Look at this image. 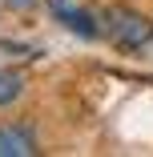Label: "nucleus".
Masks as SVG:
<instances>
[{
    "label": "nucleus",
    "instance_id": "nucleus-1",
    "mask_svg": "<svg viewBox=\"0 0 153 157\" xmlns=\"http://www.w3.org/2000/svg\"><path fill=\"white\" fill-rule=\"evenodd\" d=\"M101 33L117 48H129L133 52V48H141V44L153 40V20L141 16V12H133V8H125V4H113V8L101 12Z\"/></svg>",
    "mask_w": 153,
    "mask_h": 157
},
{
    "label": "nucleus",
    "instance_id": "nucleus-2",
    "mask_svg": "<svg viewBox=\"0 0 153 157\" xmlns=\"http://www.w3.org/2000/svg\"><path fill=\"white\" fill-rule=\"evenodd\" d=\"M48 8H52V16L65 24L73 36H81V40H97L101 36V16L81 8L77 0H48Z\"/></svg>",
    "mask_w": 153,
    "mask_h": 157
},
{
    "label": "nucleus",
    "instance_id": "nucleus-3",
    "mask_svg": "<svg viewBox=\"0 0 153 157\" xmlns=\"http://www.w3.org/2000/svg\"><path fill=\"white\" fill-rule=\"evenodd\" d=\"M36 137L20 125H0V157H33Z\"/></svg>",
    "mask_w": 153,
    "mask_h": 157
},
{
    "label": "nucleus",
    "instance_id": "nucleus-4",
    "mask_svg": "<svg viewBox=\"0 0 153 157\" xmlns=\"http://www.w3.org/2000/svg\"><path fill=\"white\" fill-rule=\"evenodd\" d=\"M20 93H24V77L16 69H4V65H0V109H8Z\"/></svg>",
    "mask_w": 153,
    "mask_h": 157
},
{
    "label": "nucleus",
    "instance_id": "nucleus-5",
    "mask_svg": "<svg viewBox=\"0 0 153 157\" xmlns=\"http://www.w3.org/2000/svg\"><path fill=\"white\" fill-rule=\"evenodd\" d=\"M0 4H4V8H12V12H28L36 0H0Z\"/></svg>",
    "mask_w": 153,
    "mask_h": 157
}]
</instances>
